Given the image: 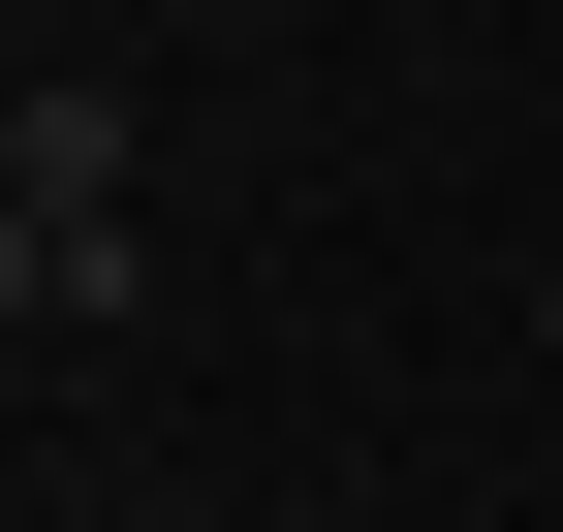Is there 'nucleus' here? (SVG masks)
Returning a JSON list of instances; mask_svg holds the SVG:
<instances>
[{"label":"nucleus","instance_id":"1","mask_svg":"<svg viewBox=\"0 0 563 532\" xmlns=\"http://www.w3.org/2000/svg\"><path fill=\"white\" fill-rule=\"evenodd\" d=\"M0 188H32V220L95 251L63 313H125V282H157V251H125V95H95V63H63V95H0Z\"/></svg>","mask_w":563,"mask_h":532},{"label":"nucleus","instance_id":"2","mask_svg":"<svg viewBox=\"0 0 563 532\" xmlns=\"http://www.w3.org/2000/svg\"><path fill=\"white\" fill-rule=\"evenodd\" d=\"M63 282H95V251H63V220H32V188H0V313H63Z\"/></svg>","mask_w":563,"mask_h":532},{"label":"nucleus","instance_id":"3","mask_svg":"<svg viewBox=\"0 0 563 532\" xmlns=\"http://www.w3.org/2000/svg\"><path fill=\"white\" fill-rule=\"evenodd\" d=\"M532 345H563V282H532Z\"/></svg>","mask_w":563,"mask_h":532}]
</instances>
